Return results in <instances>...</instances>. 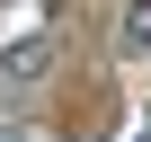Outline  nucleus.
Returning a JSON list of instances; mask_svg holds the SVG:
<instances>
[{
  "instance_id": "1",
  "label": "nucleus",
  "mask_w": 151,
  "mask_h": 142,
  "mask_svg": "<svg viewBox=\"0 0 151 142\" xmlns=\"http://www.w3.org/2000/svg\"><path fill=\"white\" fill-rule=\"evenodd\" d=\"M53 62H62V36H53V27H36V36H9V44H0V80L36 89V80H45Z\"/></svg>"
},
{
  "instance_id": "2",
  "label": "nucleus",
  "mask_w": 151,
  "mask_h": 142,
  "mask_svg": "<svg viewBox=\"0 0 151 142\" xmlns=\"http://www.w3.org/2000/svg\"><path fill=\"white\" fill-rule=\"evenodd\" d=\"M116 36H124V53H151V0H124V27Z\"/></svg>"
},
{
  "instance_id": "3",
  "label": "nucleus",
  "mask_w": 151,
  "mask_h": 142,
  "mask_svg": "<svg viewBox=\"0 0 151 142\" xmlns=\"http://www.w3.org/2000/svg\"><path fill=\"white\" fill-rule=\"evenodd\" d=\"M0 142H27V133H18V124H0Z\"/></svg>"
}]
</instances>
